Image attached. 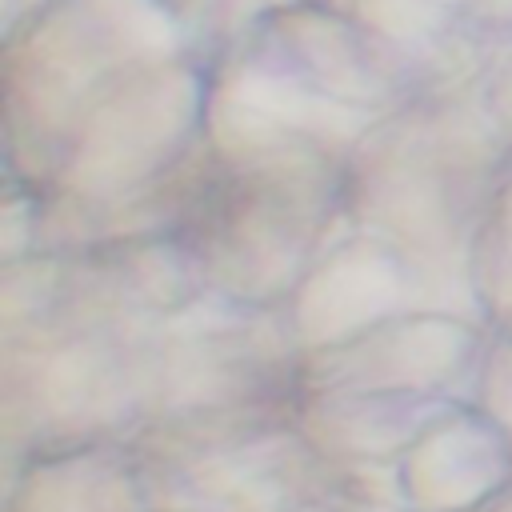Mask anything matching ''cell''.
<instances>
[{
    "mask_svg": "<svg viewBox=\"0 0 512 512\" xmlns=\"http://www.w3.org/2000/svg\"><path fill=\"white\" fill-rule=\"evenodd\" d=\"M28 512H144L148 488L132 468H112L108 460H60L40 468L24 484ZM20 512V508H12Z\"/></svg>",
    "mask_w": 512,
    "mask_h": 512,
    "instance_id": "obj_1",
    "label": "cell"
}]
</instances>
